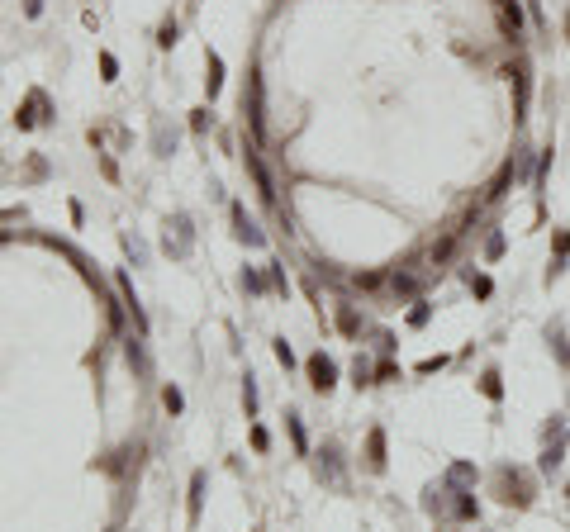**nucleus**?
<instances>
[{"label": "nucleus", "mask_w": 570, "mask_h": 532, "mask_svg": "<svg viewBox=\"0 0 570 532\" xmlns=\"http://www.w3.org/2000/svg\"><path fill=\"white\" fill-rule=\"evenodd\" d=\"M442 366H447V357H423L413 371H418V375H433V371H442Z\"/></svg>", "instance_id": "nucleus-31"}, {"label": "nucleus", "mask_w": 570, "mask_h": 532, "mask_svg": "<svg viewBox=\"0 0 570 532\" xmlns=\"http://www.w3.org/2000/svg\"><path fill=\"white\" fill-rule=\"evenodd\" d=\"M304 371H309V385H314L319 395H328V390L338 385V361H333V357H324V352H314V357L304 361Z\"/></svg>", "instance_id": "nucleus-3"}, {"label": "nucleus", "mask_w": 570, "mask_h": 532, "mask_svg": "<svg viewBox=\"0 0 570 532\" xmlns=\"http://www.w3.org/2000/svg\"><path fill=\"white\" fill-rule=\"evenodd\" d=\"M157 43H162V48H171V43H176V19H166V24H162V33H157Z\"/></svg>", "instance_id": "nucleus-38"}, {"label": "nucleus", "mask_w": 570, "mask_h": 532, "mask_svg": "<svg viewBox=\"0 0 570 532\" xmlns=\"http://www.w3.org/2000/svg\"><path fill=\"white\" fill-rule=\"evenodd\" d=\"M447 485H475V466H466V461H457V466L447 471Z\"/></svg>", "instance_id": "nucleus-21"}, {"label": "nucleus", "mask_w": 570, "mask_h": 532, "mask_svg": "<svg viewBox=\"0 0 570 532\" xmlns=\"http://www.w3.org/2000/svg\"><path fill=\"white\" fill-rule=\"evenodd\" d=\"M200 499H205V471H195V476H190V523H195V518H200Z\"/></svg>", "instance_id": "nucleus-18"}, {"label": "nucleus", "mask_w": 570, "mask_h": 532, "mask_svg": "<svg viewBox=\"0 0 570 532\" xmlns=\"http://www.w3.org/2000/svg\"><path fill=\"white\" fill-rule=\"evenodd\" d=\"M494 15H499V33L509 43H518L523 38V5L518 0H494Z\"/></svg>", "instance_id": "nucleus-4"}, {"label": "nucleus", "mask_w": 570, "mask_h": 532, "mask_svg": "<svg viewBox=\"0 0 570 532\" xmlns=\"http://www.w3.org/2000/svg\"><path fill=\"white\" fill-rule=\"evenodd\" d=\"M243 404H247V418H257V380L247 375V385H243Z\"/></svg>", "instance_id": "nucleus-27"}, {"label": "nucleus", "mask_w": 570, "mask_h": 532, "mask_svg": "<svg viewBox=\"0 0 570 532\" xmlns=\"http://www.w3.org/2000/svg\"><path fill=\"white\" fill-rule=\"evenodd\" d=\"M480 395H485V399H494V404L504 399V380H499V371H494V366H489V371L480 375Z\"/></svg>", "instance_id": "nucleus-16"}, {"label": "nucleus", "mask_w": 570, "mask_h": 532, "mask_svg": "<svg viewBox=\"0 0 570 532\" xmlns=\"http://www.w3.org/2000/svg\"><path fill=\"white\" fill-rule=\"evenodd\" d=\"M452 513H457V518H480V504H475V494H457Z\"/></svg>", "instance_id": "nucleus-22"}, {"label": "nucleus", "mask_w": 570, "mask_h": 532, "mask_svg": "<svg viewBox=\"0 0 570 532\" xmlns=\"http://www.w3.org/2000/svg\"><path fill=\"white\" fill-rule=\"evenodd\" d=\"M162 404L171 409V414H181V409H186V399H181V390H176V385H166V390H162Z\"/></svg>", "instance_id": "nucleus-28"}, {"label": "nucleus", "mask_w": 570, "mask_h": 532, "mask_svg": "<svg viewBox=\"0 0 570 532\" xmlns=\"http://www.w3.org/2000/svg\"><path fill=\"white\" fill-rule=\"evenodd\" d=\"M24 15L29 19H38V15H43V0H24Z\"/></svg>", "instance_id": "nucleus-41"}, {"label": "nucleus", "mask_w": 570, "mask_h": 532, "mask_svg": "<svg viewBox=\"0 0 570 532\" xmlns=\"http://www.w3.org/2000/svg\"><path fill=\"white\" fill-rule=\"evenodd\" d=\"M395 375H399L395 361H380V366H376V380H395Z\"/></svg>", "instance_id": "nucleus-40"}, {"label": "nucleus", "mask_w": 570, "mask_h": 532, "mask_svg": "<svg viewBox=\"0 0 570 532\" xmlns=\"http://www.w3.org/2000/svg\"><path fill=\"white\" fill-rule=\"evenodd\" d=\"M428 319H433V304H428V299H413V309H409V323H413V328H423Z\"/></svg>", "instance_id": "nucleus-24"}, {"label": "nucleus", "mask_w": 570, "mask_h": 532, "mask_svg": "<svg viewBox=\"0 0 570 532\" xmlns=\"http://www.w3.org/2000/svg\"><path fill=\"white\" fill-rule=\"evenodd\" d=\"M228 219H233V238H238V242H247V247H267V233L247 219L243 205H228Z\"/></svg>", "instance_id": "nucleus-5"}, {"label": "nucleus", "mask_w": 570, "mask_h": 532, "mask_svg": "<svg viewBox=\"0 0 570 532\" xmlns=\"http://www.w3.org/2000/svg\"><path fill=\"white\" fill-rule=\"evenodd\" d=\"M129 361H134L138 371L148 375V357H143V343H134V338H129Z\"/></svg>", "instance_id": "nucleus-34"}, {"label": "nucleus", "mask_w": 570, "mask_h": 532, "mask_svg": "<svg viewBox=\"0 0 570 532\" xmlns=\"http://www.w3.org/2000/svg\"><path fill=\"white\" fill-rule=\"evenodd\" d=\"M366 466H371V471H385V432H380V428L366 432Z\"/></svg>", "instance_id": "nucleus-13"}, {"label": "nucleus", "mask_w": 570, "mask_h": 532, "mask_svg": "<svg viewBox=\"0 0 570 532\" xmlns=\"http://www.w3.org/2000/svg\"><path fill=\"white\" fill-rule=\"evenodd\" d=\"M561 461H566V437H556V447H546L542 452V471L551 476V471H561Z\"/></svg>", "instance_id": "nucleus-19"}, {"label": "nucleus", "mask_w": 570, "mask_h": 532, "mask_svg": "<svg viewBox=\"0 0 570 532\" xmlns=\"http://www.w3.org/2000/svg\"><path fill=\"white\" fill-rule=\"evenodd\" d=\"M504 77L514 81V119L523 124V119H528V95H532V67L518 57V62L509 67V72H504Z\"/></svg>", "instance_id": "nucleus-2"}, {"label": "nucleus", "mask_w": 570, "mask_h": 532, "mask_svg": "<svg viewBox=\"0 0 570 532\" xmlns=\"http://www.w3.org/2000/svg\"><path fill=\"white\" fill-rule=\"evenodd\" d=\"M499 485H504V504H518V508H528L532 504V490H528V480L523 476H514V471H499Z\"/></svg>", "instance_id": "nucleus-7"}, {"label": "nucleus", "mask_w": 570, "mask_h": 532, "mask_svg": "<svg viewBox=\"0 0 570 532\" xmlns=\"http://www.w3.org/2000/svg\"><path fill=\"white\" fill-rule=\"evenodd\" d=\"M205 67H209V77H205V91H209V100H214L219 91H223V62H219V53H205Z\"/></svg>", "instance_id": "nucleus-15"}, {"label": "nucleus", "mask_w": 570, "mask_h": 532, "mask_svg": "<svg viewBox=\"0 0 570 532\" xmlns=\"http://www.w3.org/2000/svg\"><path fill=\"white\" fill-rule=\"evenodd\" d=\"M514 176H518V162H504V166H499V176H494V181L485 186L480 205H494V200H504V190L514 186Z\"/></svg>", "instance_id": "nucleus-9"}, {"label": "nucleus", "mask_w": 570, "mask_h": 532, "mask_svg": "<svg viewBox=\"0 0 570 532\" xmlns=\"http://www.w3.org/2000/svg\"><path fill=\"white\" fill-rule=\"evenodd\" d=\"M276 361H280L285 371L295 366V352H290V343H285V338H276Z\"/></svg>", "instance_id": "nucleus-29"}, {"label": "nucleus", "mask_w": 570, "mask_h": 532, "mask_svg": "<svg viewBox=\"0 0 570 532\" xmlns=\"http://www.w3.org/2000/svg\"><path fill=\"white\" fill-rule=\"evenodd\" d=\"M485 257L494 262V257H504V233H489V242H485Z\"/></svg>", "instance_id": "nucleus-35"}, {"label": "nucleus", "mask_w": 570, "mask_h": 532, "mask_svg": "<svg viewBox=\"0 0 570 532\" xmlns=\"http://www.w3.org/2000/svg\"><path fill=\"white\" fill-rule=\"evenodd\" d=\"M247 119H252V133L262 138L267 133V114H262V77L252 72V100H247Z\"/></svg>", "instance_id": "nucleus-12"}, {"label": "nucleus", "mask_w": 570, "mask_h": 532, "mask_svg": "<svg viewBox=\"0 0 570 532\" xmlns=\"http://www.w3.org/2000/svg\"><path fill=\"white\" fill-rule=\"evenodd\" d=\"M470 290L480 295V299H489V295H494V281H489V276H470Z\"/></svg>", "instance_id": "nucleus-33"}, {"label": "nucleus", "mask_w": 570, "mask_h": 532, "mask_svg": "<svg viewBox=\"0 0 570 532\" xmlns=\"http://www.w3.org/2000/svg\"><path fill=\"white\" fill-rule=\"evenodd\" d=\"M190 129H195V133L209 129V109H190Z\"/></svg>", "instance_id": "nucleus-37"}, {"label": "nucleus", "mask_w": 570, "mask_h": 532, "mask_svg": "<svg viewBox=\"0 0 570 532\" xmlns=\"http://www.w3.org/2000/svg\"><path fill=\"white\" fill-rule=\"evenodd\" d=\"M100 77H105V81L119 77V57H114V53H100Z\"/></svg>", "instance_id": "nucleus-30"}, {"label": "nucleus", "mask_w": 570, "mask_h": 532, "mask_svg": "<svg viewBox=\"0 0 570 532\" xmlns=\"http://www.w3.org/2000/svg\"><path fill=\"white\" fill-rule=\"evenodd\" d=\"M551 262H561V266L570 262V228H561V233H556V257H551Z\"/></svg>", "instance_id": "nucleus-26"}, {"label": "nucleus", "mask_w": 570, "mask_h": 532, "mask_svg": "<svg viewBox=\"0 0 570 532\" xmlns=\"http://www.w3.org/2000/svg\"><path fill=\"white\" fill-rule=\"evenodd\" d=\"M252 447H257V452H267V447H271V432H267L262 423L252 428Z\"/></svg>", "instance_id": "nucleus-36"}, {"label": "nucleus", "mask_w": 570, "mask_h": 532, "mask_svg": "<svg viewBox=\"0 0 570 532\" xmlns=\"http://www.w3.org/2000/svg\"><path fill=\"white\" fill-rule=\"evenodd\" d=\"M53 114H48V95L43 91H29V100L19 105V114H15V124L19 129H33V124H48Z\"/></svg>", "instance_id": "nucleus-6"}, {"label": "nucleus", "mask_w": 570, "mask_h": 532, "mask_svg": "<svg viewBox=\"0 0 570 532\" xmlns=\"http://www.w3.org/2000/svg\"><path fill=\"white\" fill-rule=\"evenodd\" d=\"M338 328H342L347 338H361V328H366V319L356 314V304H338Z\"/></svg>", "instance_id": "nucleus-14"}, {"label": "nucleus", "mask_w": 570, "mask_h": 532, "mask_svg": "<svg viewBox=\"0 0 570 532\" xmlns=\"http://www.w3.org/2000/svg\"><path fill=\"white\" fill-rule=\"evenodd\" d=\"M352 375H356V385H376V366L366 361V357H356V366H352Z\"/></svg>", "instance_id": "nucleus-25"}, {"label": "nucleus", "mask_w": 570, "mask_h": 532, "mask_svg": "<svg viewBox=\"0 0 570 532\" xmlns=\"http://www.w3.org/2000/svg\"><path fill=\"white\" fill-rule=\"evenodd\" d=\"M285 428H290V442H295V452L304 456V452H309V432H304V423H299V414H285Z\"/></svg>", "instance_id": "nucleus-17"}, {"label": "nucleus", "mask_w": 570, "mask_h": 532, "mask_svg": "<svg viewBox=\"0 0 570 532\" xmlns=\"http://www.w3.org/2000/svg\"><path fill=\"white\" fill-rule=\"evenodd\" d=\"M114 285H119V295H124V309H129V314H134V323H138V333H148V314H143V304H138V295H134V281H129V276H124V271H119V276H114Z\"/></svg>", "instance_id": "nucleus-10"}, {"label": "nucleus", "mask_w": 570, "mask_h": 532, "mask_svg": "<svg viewBox=\"0 0 570 532\" xmlns=\"http://www.w3.org/2000/svg\"><path fill=\"white\" fill-rule=\"evenodd\" d=\"M566 361H570V357H566Z\"/></svg>", "instance_id": "nucleus-43"}, {"label": "nucleus", "mask_w": 570, "mask_h": 532, "mask_svg": "<svg viewBox=\"0 0 570 532\" xmlns=\"http://www.w3.org/2000/svg\"><path fill=\"white\" fill-rule=\"evenodd\" d=\"M243 290L247 295H262V290H267V281H262L257 271H243Z\"/></svg>", "instance_id": "nucleus-32"}, {"label": "nucleus", "mask_w": 570, "mask_h": 532, "mask_svg": "<svg viewBox=\"0 0 570 532\" xmlns=\"http://www.w3.org/2000/svg\"><path fill=\"white\" fill-rule=\"evenodd\" d=\"M457 242H461V228H457V233H447V238H442V242H437V247H433V262H437V266H442V262H452V252H457Z\"/></svg>", "instance_id": "nucleus-20"}, {"label": "nucleus", "mask_w": 570, "mask_h": 532, "mask_svg": "<svg viewBox=\"0 0 570 532\" xmlns=\"http://www.w3.org/2000/svg\"><path fill=\"white\" fill-rule=\"evenodd\" d=\"M390 290H395V299H413V295L423 290V276L418 271H395L390 276Z\"/></svg>", "instance_id": "nucleus-11"}, {"label": "nucleus", "mask_w": 570, "mask_h": 532, "mask_svg": "<svg viewBox=\"0 0 570 532\" xmlns=\"http://www.w3.org/2000/svg\"><path fill=\"white\" fill-rule=\"evenodd\" d=\"M247 171H252V181H257V195H262V205L267 210H280V200H276V181H271V171H267V162H262V152H257V143H247Z\"/></svg>", "instance_id": "nucleus-1"}, {"label": "nucleus", "mask_w": 570, "mask_h": 532, "mask_svg": "<svg viewBox=\"0 0 570 532\" xmlns=\"http://www.w3.org/2000/svg\"><path fill=\"white\" fill-rule=\"evenodd\" d=\"M166 252H176V257L190 252V219L186 214H176V219L166 224Z\"/></svg>", "instance_id": "nucleus-8"}, {"label": "nucleus", "mask_w": 570, "mask_h": 532, "mask_svg": "<svg viewBox=\"0 0 570 532\" xmlns=\"http://www.w3.org/2000/svg\"><path fill=\"white\" fill-rule=\"evenodd\" d=\"M566 494H570V490H566Z\"/></svg>", "instance_id": "nucleus-42"}, {"label": "nucleus", "mask_w": 570, "mask_h": 532, "mask_svg": "<svg viewBox=\"0 0 570 532\" xmlns=\"http://www.w3.org/2000/svg\"><path fill=\"white\" fill-rule=\"evenodd\" d=\"M546 176H551V148H542V157H537V176H532V190H537V195H542Z\"/></svg>", "instance_id": "nucleus-23"}, {"label": "nucleus", "mask_w": 570, "mask_h": 532, "mask_svg": "<svg viewBox=\"0 0 570 532\" xmlns=\"http://www.w3.org/2000/svg\"><path fill=\"white\" fill-rule=\"evenodd\" d=\"M271 285H276V290H280V295L290 290V285H285V271H280V262H271Z\"/></svg>", "instance_id": "nucleus-39"}]
</instances>
